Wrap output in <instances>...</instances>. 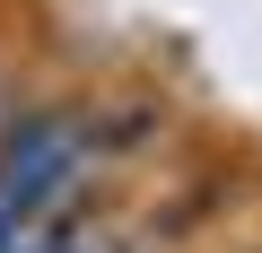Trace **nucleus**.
Returning <instances> with one entry per match:
<instances>
[{"label": "nucleus", "mask_w": 262, "mask_h": 253, "mask_svg": "<svg viewBox=\"0 0 262 253\" xmlns=\"http://www.w3.org/2000/svg\"><path fill=\"white\" fill-rule=\"evenodd\" d=\"M79 149H88V131H79L70 113H35L27 131L0 140V236H18V227L44 218L53 201H70Z\"/></svg>", "instance_id": "obj_1"}, {"label": "nucleus", "mask_w": 262, "mask_h": 253, "mask_svg": "<svg viewBox=\"0 0 262 253\" xmlns=\"http://www.w3.org/2000/svg\"><path fill=\"white\" fill-rule=\"evenodd\" d=\"M149 122H158L149 105H122V113H105L96 131H88V149H96V157H122V149H140V140H149Z\"/></svg>", "instance_id": "obj_2"}]
</instances>
